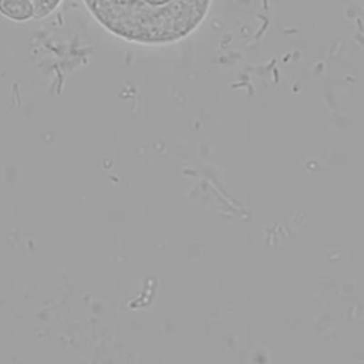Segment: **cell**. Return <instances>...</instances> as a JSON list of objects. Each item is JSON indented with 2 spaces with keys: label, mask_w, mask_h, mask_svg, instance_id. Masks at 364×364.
<instances>
[{
  "label": "cell",
  "mask_w": 364,
  "mask_h": 364,
  "mask_svg": "<svg viewBox=\"0 0 364 364\" xmlns=\"http://www.w3.org/2000/svg\"><path fill=\"white\" fill-rule=\"evenodd\" d=\"M60 3V0H36L34 3V16L36 17H46L47 14H50L57 4Z\"/></svg>",
  "instance_id": "cell-3"
},
{
  "label": "cell",
  "mask_w": 364,
  "mask_h": 364,
  "mask_svg": "<svg viewBox=\"0 0 364 364\" xmlns=\"http://www.w3.org/2000/svg\"><path fill=\"white\" fill-rule=\"evenodd\" d=\"M112 34L139 44H168L191 34L210 0H84Z\"/></svg>",
  "instance_id": "cell-1"
},
{
  "label": "cell",
  "mask_w": 364,
  "mask_h": 364,
  "mask_svg": "<svg viewBox=\"0 0 364 364\" xmlns=\"http://www.w3.org/2000/svg\"><path fill=\"white\" fill-rule=\"evenodd\" d=\"M0 13L11 20L24 21L34 16V6L30 0H0Z\"/></svg>",
  "instance_id": "cell-2"
}]
</instances>
